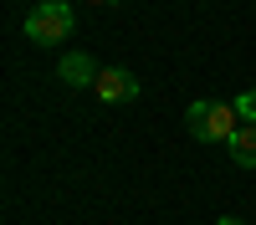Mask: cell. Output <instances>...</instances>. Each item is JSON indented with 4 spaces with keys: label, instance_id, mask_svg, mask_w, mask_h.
I'll return each mask as SVG.
<instances>
[{
    "label": "cell",
    "instance_id": "5",
    "mask_svg": "<svg viewBox=\"0 0 256 225\" xmlns=\"http://www.w3.org/2000/svg\"><path fill=\"white\" fill-rule=\"evenodd\" d=\"M230 159H236L241 169H256V128H251V123L236 128V138H230Z\"/></svg>",
    "mask_w": 256,
    "mask_h": 225
},
{
    "label": "cell",
    "instance_id": "7",
    "mask_svg": "<svg viewBox=\"0 0 256 225\" xmlns=\"http://www.w3.org/2000/svg\"><path fill=\"white\" fill-rule=\"evenodd\" d=\"M216 225H246V220H236V215H220V220H216Z\"/></svg>",
    "mask_w": 256,
    "mask_h": 225
},
{
    "label": "cell",
    "instance_id": "6",
    "mask_svg": "<svg viewBox=\"0 0 256 225\" xmlns=\"http://www.w3.org/2000/svg\"><path fill=\"white\" fill-rule=\"evenodd\" d=\"M236 118H241V123H251V128H256V92L236 97Z\"/></svg>",
    "mask_w": 256,
    "mask_h": 225
},
{
    "label": "cell",
    "instance_id": "4",
    "mask_svg": "<svg viewBox=\"0 0 256 225\" xmlns=\"http://www.w3.org/2000/svg\"><path fill=\"white\" fill-rule=\"evenodd\" d=\"M56 77L67 82V87H98L102 67H98L88 51H72V56H62V61H56Z\"/></svg>",
    "mask_w": 256,
    "mask_h": 225
},
{
    "label": "cell",
    "instance_id": "1",
    "mask_svg": "<svg viewBox=\"0 0 256 225\" xmlns=\"http://www.w3.org/2000/svg\"><path fill=\"white\" fill-rule=\"evenodd\" d=\"M190 123V133H195L200 143H230L241 128V118H236V102H195V108L184 113Z\"/></svg>",
    "mask_w": 256,
    "mask_h": 225
},
{
    "label": "cell",
    "instance_id": "2",
    "mask_svg": "<svg viewBox=\"0 0 256 225\" xmlns=\"http://www.w3.org/2000/svg\"><path fill=\"white\" fill-rule=\"evenodd\" d=\"M77 26L72 5H62V0H41V5L26 10V36L36 41V46H56V41H67Z\"/></svg>",
    "mask_w": 256,
    "mask_h": 225
},
{
    "label": "cell",
    "instance_id": "3",
    "mask_svg": "<svg viewBox=\"0 0 256 225\" xmlns=\"http://www.w3.org/2000/svg\"><path fill=\"white\" fill-rule=\"evenodd\" d=\"M102 102H134L138 92H144V82L128 72V67H102V77H98V87H92Z\"/></svg>",
    "mask_w": 256,
    "mask_h": 225
}]
</instances>
